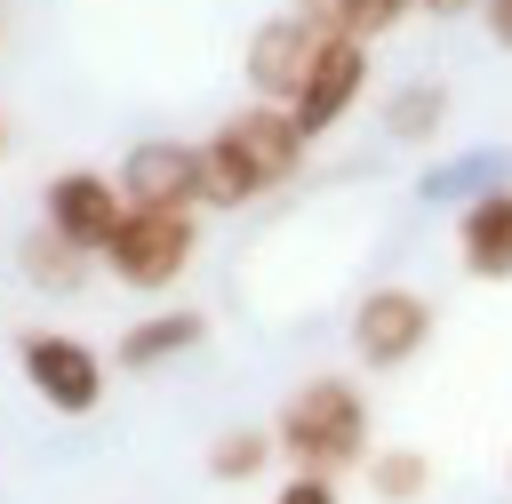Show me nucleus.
<instances>
[{"mask_svg": "<svg viewBox=\"0 0 512 504\" xmlns=\"http://www.w3.org/2000/svg\"><path fill=\"white\" fill-rule=\"evenodd\" d=\"M432 336V304L416 288H368L360 312H352V352L368 368H408Z\"/></svg>", "mask_w": 512, "mask_h": 504, "instance_id": "nucleus-6", "label": "nucleus"}, {"mask_svg": "<svg viewBox=\"0 0 512 504\" xmlns=\"http://www.w3.org/2000/svg\"><path fill=\"white\" fill-rule=\"evenodd\" d=\"M200 336H208V320H200V312H152V320L120 328V368H128V376H144V368H160V360L192 352Z\"/></svg>", "mask_w": 512, "mask_h": 504, "instance_id": "nucleus-11", "label": "nucleus"}, {"mask_svg": "<svg viewBox=\"0 0 512 504\" xmlns=\"http://www.w3.org/2000/svg\"><path fill=\"white\" fill-rule=\"evenodd\" d=\"M384 120H392V136H400V144H424V136L448 120V88H440V80H408V88L392 96V112H384Z\"/></svg>", "mask_w": 512, "mask_h": 504, "instance_id": "nucleus-13", "label": "nucleus"}, {"mask_svg": "<svg viewBox=\"0 0 512 504\" xmlns=\"http://www.w3.org/2000/svg\"><path fill=\"white\" fill-rule=\"evenodd\" d=\"M120 216H128V200H120V184H112V176H96V168H64V176L40 192V224H48L56 240L88 248V256H104V248H112Z\"/></svg>", "mask_w": 512, "mask_h": 504, "instance_id": "nucleus-5", "label": "nucleus"}, {"mask_svg": "<svg viewBox=\"0 0 512 504\" xmlns=\"http://www.w3.org/2000/svg\"><path fill=\"white\" fill-rule=\"evenodd\" d=\"M272 440H280V456H288L296 472L336 480V472L368 464V408H360V392H352L344 376H312V384L288 392Z\"/></svg>", "mask_w": 512, "mask_h": 504, "instance_id": "nucleus-2", "label": "nucleus"}, {"mask_svg": "<svg viewBox=\"0 0 512 504\" xmlns=\"http://www.w3.org/2000/svg\"><path fill=\"white\" fill-rule=\"evenodd\" d=\"M120 200L128 208H200V144H136L120 160Z\"/></svg>", "mask_w": 512, "mask_h": 504, "instance_id": "nucleus-8", "label": "nucleus"}, {"mask_svg": "<svg viewBox=\"0 0 512 504\" xmlns=\"http://www.w3.org/2000/svg\"><path fill=\"white\" fill-rule=\"evenodd\" d=\"M16 368H24V384H32L56 416H88V408L104 400V360H96L80 336H64V328H32V336L16 344Z\"/></svg>", "mask_w": 512, "mask_h": 504, "instance_id": "nucleus-4", "label": "nucleus"}, {"mask_svg": "<svg viewBox=\"0 0 512 504\" xmlns=\"http://www.w3.org/2000/svg\"><path fill=\"white\" fill-rule=\"evenodd\" d=\"M272 448H280L272 432L232 424V432H216V440H208V472H216V480H256V472L272 464Z\"/></svg>", "mask_w": 512, "mask_h": 504, "instance_id": "nucleus-14", "label": "nucleus"}, {"mask_svg": "<svg viewBox=\"0 0 512 504\" xmlns=\"http://www.w3.org/2000/svg\"><path fill=\"white\" fill-rule=\"evenodd\" d=\"M480 24H488L496 48H512V0H480Z\"/></svg>", "mask_w": 512, "mask_h": 504, "instance_id": "nucleus-18", "label": "nucleus"}, {"mask_svg": "<svg viewBox=\"0 0 512 504\" xmlns=\"http://www.w3.org/2000/svg\"><path fill=\"white\" fill-rule=\"evenodd\" d=\"M304 160V128L288 104H248L200 144V208H248L256 192L288 184Z\"/></svg>", "mask_w": 512, "mask_h": 504, "instance_id": "nucleus-1", "label": "nucleus"}, {"mask_svg": "<svg viewBox=\"0 0 512 504\" xmlns=\"http://www.w3.org/2000/svg\"><path fill=\"white\" fill-rule=\"evenodd\" d=\"M456 264L472 280H512V192L504 184L480 192V200H464V216H456Z\"/></svg>", "mask_w": 512, "mask_h": 504, "instance_id": "nucleus-10", "label": "nucleus"}, {"mask_svg": "<svg viewBox=\"0 0 512 504\" xmlns=\"http://www.w3.org/2000/svg\"><path fill=\"white\" fill-rule=\"evenodd\" d=\"M312 56H320V32H312L304 16H272V24L248 32V88H256L264 104H296Z\"/></svg>", "mask_w": 512, "mask_h": 504, "instance_id": "nucleus-9", "label": "nucleus"}, {"mask_svg": "<svg viewBox=\"0 0 512 504\" xmlns=\"http://www.w3.org/2000/svg\"><path fill=\"white\" fill-rule=\"evenodd\" d=\"M368 488H376L384 504H416V496L432 488V464H424L416 448H376V456H368Z\"/></svg>", "mask_w": 512, "mask_h": 504, "instance_id": "nucleus-15", "label": "nucleus"}, {"mask_svg": "<svg viewBox=\"0 0 512 504\" xmlns=\"http://www.w3.org/2000/svg\"><path fill=\"white\" fill-rule=\"evenodd\" d=\"M408 8H416V0H344V8H336V32L368 48V40H376V32H392Z\"/></svg>", "mask_w": 512, "mask_h": 504, "instance_id": "nucleus-16", "label": "nucleus"}, {"mask_svg": "<svg viewBox=\"0 0 512 504\" xmlns=\"http://www.w3.org/2000/svg\"><path fill=\"white\" fill-rule=\"evenodd\" d=\"M0 152H8V128H0Z\"/></svg>", "mask_w": 512, "mask_h": 504, "instance_id": "nucleus-21", "label": "nucleus"}, {"mask_svg": "<svg viewBox=\"0 0 512 504\" xmlns=\"http://www.w3.org/2000/svg\"><path fill=\"white\" fill-rule=\"evenodd\" d=\"M192 248H200L192 208H128L120 232H112V248H104V264L128 288H176L184 264H192Z\"/></svg>", "mask_w": 512, "mask_h": 504, "instance_id": "nucleus-3", "label": "nucleus"}, {"mask_svg": "<svg viewBox=\"0 0 512 504\" xmlns=\"http://www.w3.org/2000/svg\"><path fill=\"white\" fill-rule=\"evenodd\" d=\"M272 504H336V480H320V472H296Z\"/></svg>", "mask_w": 512, "mask_h": 504, "instance_id": "nucleus-17", "label": "nucleus"}, {"mask_svg": "<svg viewBox=\"0 0 512 504\" xmlns=\"http://www.w3.org/2000/svg\"><path fill=\"white\" fill-rule=\"evenodd\" d=\"M416 8H432V16H464V8H480V0H416Z\"/></svg>", "mask_w": 512, "mask_h": 504, "instance_id": "nucleus-20", "label": "nucleus"}, {"mask_svg": "<svg viewBox=\"0 0 512 504\" xmlns=\"http://www.w3.org/2000/svg\"><path fill=\"white\" fill-rule=\"evenodd\" d=\"M368 88V48L360 40H344V32H320V56H312V72H304V88H296V128L304 136H328L344 112H352V96Z\"/></svg>", "mask_w": 512, "mask_h": 504, "instance_id": "nucleus-7", "label": "nucleus"}, {"mask_svg": "<svg viewBox=\"0 0 512 504\" xmlns=\"http://www.w3.org/2000/svg\"><path fill=\"white\" fill-rule=\"evenodd\" d=\"M16 264H24V280H32V288H80V280H88V248L56 240L48 224H40V232L16 248Z\"/></svg>", "mask_w": 512, "mask_h": 504, "instance_id": "nucleus-12", "label": "nucleus"}, {"mask_svg": "<svg viewBox=\"0 0 512 504\" xmlns=\"http://www.w3.org/2000/svg\"><path fill=\"white\" fill-rule=\"evenodd\" d=\"M336 8H344V0H296V16H304L312 32H336Z\"/></svg>", "mask_w": 512, "mask_h": 504, "instance_id": "nucleus-19", "label": "nucleus"}]
</instances>
